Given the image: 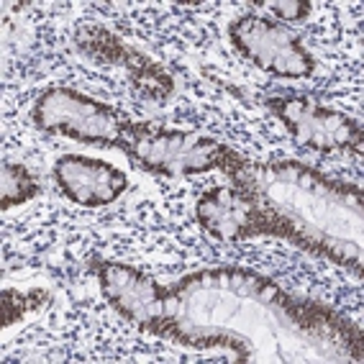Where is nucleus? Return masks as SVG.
<instances>
[{
  "mask_svg": "<svg viewBox=\"0 0 364 364\" xmlns=\"http://www.w3.org/2000/svg\"><path fill=\"white\" fill-rule=\"evenodd\" d=\"M118 149L154 175L164 177H188L223 169L226 175L239 177L247 167V159L228 149L226 144L198 131L162 129L154 124H134L126 121L124 139Z\"/></svg>",
  "mask_w": 364,
  "mask_h": 364,
  "instance_id": "1",
  "label": "nucleus"
},
{
  "mask_svg": "<svg viewBox=\"0 0 364 364\" xmlns=\"http://www.w3.org/2000/svg\"><path fill=\"white\" fill-rule=\"evenodd\" d=\"M31 118L46 134L100 146H118L126 129V118L116 108L72 87H49L41 92Z\"/></svg>",
  "mask_w": 364,
  "mask_h": 364,
  "instance_id": "2",
  "label": "nucleus"
},
{
  "mask_svg": "<svg viewBox=\"0 0 364 364\" xmlns=\"http://www.w3.org/2000/svg\"><path fill=\"white\" fill-rule=\"evenodd\" d=\"M228 39L244 59L257 70L280 80H306L316 72V59L298 33L285 23L259 14H244L231 21Z\"/></svg>",
  "mask_w": 364,
  "mask_h": 364,
  "instance_id": "3",
  "label": "nucleus"
},
{
  "mask_svg": "<svg viewBox=\"0 0 364 364\" xmlns=\"http://www.w3.org/2000/svg\"><path fill=\"white\" fill-rule=\"evenodd\" d=\"M196 218L218 241H247L254 236L298 239L290 223L267 208L257 193L239 185L205 190L196 203Z\"/></svg>",
  "mask_w": 364,
  "mask_h": 364,
  "instance_id": "4",
  "label": "nucleus"
},
{
  "mask_svg": "<svg viewBox=\"0 0 364 364\" xmlns=\"http://www.w3.org/2000/svg\"><path fill=\"white\" fill-rule=\"evenodd\" d=\"M267 108L300 146L316 151H362V126L346 113L308 98H269Z\"/></svg>",
  "mask_w": 364,
  "mask_h": 364,
  "instance_id": "5",
  "label": "nucleus"
},
{
  "mask_svg": "<svg viewBox=\"0 0 364 364\" xmlns=\"http://www.w3.org/2000/svg\"><path fill=\"white\" fill-rule=\"evenodd\" d=\"M98 280L105 300L124 318L154 328V326L169 323L175 313V298L162 285H156L136 267L118 264V262H103L98 267Z\"/></svg>",
  "mask_w": 364,
  "mask_h": 364,
  "instance_id": "6",
  "label": "nucleus"
},
{
  "mask_svg": "<svg viewBox=\"0 0 364 364\" xmlns=\"http://www.w3.org/2000/svg\"><path fill=\"white\" fill-rule=\"evenodd\" d=\"M57 188L82 208H105L129 190V177L118 167L85 154H65L54 162Z\"/></svg>",
  "mask_w": 364,
  "mask_h": 364,
  "instance_id": "7",
  "label": "nucleus"
},
{
  "mask_svg": "<svg viewBox=\"0 0 364 364\" xmlns=\"http://www.w3.org/2000/svg\"><path fill=\"white\" fill-rule=\"evenodd\" d=\"M39 193V182L23 164H3V172H0V205H3V210L14 208V205H23V203L33 200Z\"/></svg>",
  "mask_w": 364,
  "mask_h": 364,
  "instance_id": "8",
  "label": "nucleus"
},
{
  "mask_svg": "<svg viewBox=\"0 0 364 364\" xmlns=\"http://www.w3.org/2000/svg\"><path fill=\"white\" fill-rule=\"evenodd\" d=\"M46 295L39 290H31V293H16V290H6L3 293V326H11L14 321L23 318L28 311L39 306Z\"/></svg>",
  "mask_w": 364,
  "mask_h": 364,
  "instance_id": "9",
  "label": "nucleus"
},
{
  "mask_svg": "<svg viewBox=\"0 0 364 364\" xmlns=\"http://www.w3.org/2000/svg\"><path fill=\"white\" fill-rule=\"evenodd\" d=\"M264 8L274 16V21H280V23H295V21L308 18L313 6L306 3V0H272V3H264Z\"/></svg>",
  "mask_w": 364,
  "mask_h": 364,
  "instance_id": "10",
  "label": "nucleus"
}]
</instances>
